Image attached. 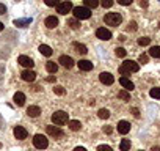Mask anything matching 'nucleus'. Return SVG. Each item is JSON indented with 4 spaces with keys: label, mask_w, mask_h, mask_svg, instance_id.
Returning <instances> with one entry per match:
<instances>
[{
    "label": "nucleus",
    "mask_w": 160,
    "mask_h": 151,
    "mask_svg": "<svg viewBox=\"0 0 160 151\" xmlns=\"http://www.w3.org/2000/svg\"><path fill=\"white\" fill-rule=\"evenodd\" d=\"M132 2H134V0H118V3H119V5H124V6L130 5Z\"/></svg>",
    "instance_id": "obj_40"
},
{
    "label": "nucleus",
    "mask_w": 160,
    "mask_h": 151,
    "mask_svg": "<svg viewBox=\"0 0 160 151\" xmlns=\"http://www.w3.org/2000/svg\"><path fill=\"white\" fill-rule=\"evenodd\" d=\"M44 3H46L47 6H57L60 2H58V0H44Z\"/></svg>",
    "instance_id": "obj_36"
},
{
    "label": "nucleus",
    "mask_w": 160,
    "mask_h": 151,
    "mask_svg": "<svg viewBox=\"0 0 160 151\" xmlns=\"http://www.w3.org/2000/svg\"><path fill=\"white\" fill-rule=\"evenodd\" d=\"M22 79H24L25 82H33L36 79V72L35 71H30V69H25V71H22Z\"/></svg>",
    "instance_id": "obj_15"
},
{
    "label": "nucleus",
    "mask_w": 160,
    "mask_h": 151,
    "mask_svg": "<svg viewBox=\"0 0 160 151\" xmlns=\"http://www.w3.org/2000/svg\"><path fill=\"white\" fill-rule=\"evenodd\" d=\"M74 151H86V150L83 148V146H75V148H74Z\"/></svg>",
    "instance_id": "obj_45"
},
{
    "label": "nucleus",
    "mask_w": 160,
    "mask_h": 151,
    "mask_svg": "<svg viewBox=\"0 0 160 151\" xmlns=\"http://www.w3.org/2000/svg\"><path fill=\"white\" fill-rule=\"evenodd\" d=\"M72 11H74L75 19L82 21V19H90L91 17V10L86 6H75V8H72Z\"/></svg>",
    "instance_id": "obj_2"
},
{
    "label": "nucleus",
    "mask_w": 160,
    "mask_h": 151,
    "mask_svg": "<svg viewBox=\"0 0 160 151\" xmlns=\"http://www.w3.org/2000/svg\"><path fill=\"white\" fill-rule=\"evenodd\" d=\"M119 84L124 87V90H127V91H132V90H134V87H135L134 82H132L130 79H127L126 76H122L121 79H119Z\"/></svg>",
    "instance_id": "obj_13"
},
{
    "label": "nucleus",
    "mask_w": 160,
    "mask_h": 151,
    "mask_svg": "<svg viewBox=\"0 0 160 151\" xmlns=\"http://www.w3.org/2000/svg\"><path fill=\"white\" fill-rule=\"evenodd\" d=\"M68 126H69L71 131H80L82 123H80L79 120H71V121H68Z\"/></svg>",
    "instance_id": "obj_21"
},
{
    "label": "nucleus",
    "mask_w": 160,
    "mask_h": 151,
    "mask_svg": "<svg viewBox=\"0 0 160 151\" xmlns=\"http://www.w3.org/2000/svg\"><path fill=\"white\" fill-rule=\"evenodd\" d=\"M68 25H69L71 29L77 30V29H79V27H80V22L77 21V19H69V21H68Z\"/></svg>",
    "instance_id": "obj_29"
},
{
    "label": "nucleus",
    "mask_w": 160,
    "mask_h": 151,
    "mask_svg": "<svg viewBox=\"0 0 160 151\" xmlns=\"http://www.w3.org/2000/svg\"><path fill=\"white\" fill-rule=\"evenodd\" d=\"M53 80H55V77H53V76H50V77H47V82H53Z\"/></svg>",
    "instance_id": "obj_46"
},
{
    "label": "nucleus",
    "mask_w": 160,
    "mask_h": 151,
    "mask_svg": "<svg viewBox=\"0 0 160 151\" xmlns=\"http://www.w3.org/2000/svg\"><path fill=\"white\" fill-rule=\"evenodd\" d=\"M53 91H55V94H58V96H63V94H65V88H63L61 85L53 87Z\"/></svg>",
    "instance_id": "obj_32"
},
{
    "label": "nucleus",
    "mask_w": 160,
    "mask_h": 151,
    "mask_svg": "<svg viewBox=\"0 0 160 151\" xmlns=\"http://www.w3.org/2000/svg\"><path fill=\"white\" fill-rule=\"evenodd\" d=\"M140 69V65L137 62H134V60H126L122 65L119 66V74H122V76H129L130 72H137Z\"/></svg>",
    "instance_id": "obj_1"
},
{
    "label": "nucleus",
    "mask_w": 160,
    "mask_h": 151,
    "mask_svg": "<svg viewBox=\"0 0 160 151\" xmlns=\"http://www.w3.org/2000/svg\"><path fill=\"white\" fill-rule=\"evenodd\" d=\"M31 24V17H25V19H16L14 21V25L16 27H27Z\"/></svg>",
    "instance_id": "obj_20"
},
{
    "label": "nucleus",
    "mask_w": 160,
    "mask_h": 151,
    "mask_svg": "<svg viewBox=\"0 0 160 151\" xmlns=\"http://www.w3.org/2000/svg\"><path fill=\"white\" fill-rule=\"evenodd\" d=\"M149 94H151V98H154V99H160V88H152L149 91Z\"/></svg>",
    "instance_id": "obj_31"
},
{
    "label": "nucleus",
    "mask_w": 160,
    "mask_h": 151,
    "mask_svg": "<svg viewBox=\"0 0 160 151\" xmlns=\"http://www.w3.org/2000/svg\"><path fill=\"white\" fill-rule=\"evenodd\" d=\"M127 30H129V31H135L137 30V22L132 21L130 24H129V27H127Z\"/></svg>",
    "instance_id": "obj_39"
},
{
    "label": "nucleus",
    "mask_w": 160,
    "mask_h": 151,
    "mask_svg": "<svg viewBox=\"0 0 160 151\" xmlns=\"http://www.w3.org/2000/svg\"><path fill=\"white\" fill-rule=\"evenodd\" d=\"M97 115H99L100 120H107V118L110 117V112H108L107 109H100V110L97 112Z\"/></svg>",
    "instance_id": "obj_27"
},
{
    "label": "nucleus",
    "mask_w": 160,
    "mask_h": 151,
    "mask_svg": "<svg viewBox=\"0 0 160 151\" xmlns=\"http://www.w3.org/2000/svg\"><path fill=\"white\" fill-rule=\"evenodd\" d=\"M97 151H113V150H112V146H108V145H99Z\"/></svg>",
    "instance_id": "obj_37"
},
{
    "label": "nucleus",
    "mask_w": 160,
    "mask_h": 151,
    "mask_svg": "<svg viewBox=\"0 0 160 151\" xmlns=\"http://www.w3.org/2000/svg\"><path fill=\"white\" fill-rule=\"evenodd\" d=\"M149 55L154 58H160V46H154L149 49Z\"/></svg>",
    "instance_id": "obj_25"
},
{
    "label": "nucleus",
    "mask_w": 160,
    "mask_h": 151,
    "mask_svg": "<svg viewBox=\"0 0 160 151\" xmlns=\"http://www.w3.org/2000/svg\"><path fill=\"white\" fill-rule=\"evenodd\" d=\"M100 5L104 8H112L113 6V0H100Z\"/></svg>",
    "instance_id": "obj_34"
},
{
    "label": "nucleus",
    "mask_w": 160,
    "mask_h": 151,
    "mask_svg": "<svg viewBox=\"0 0 160 151\" xmlns=\"http://www.w3.org/2000/svg\"><path fill=\"white\" fill-rule=\"evenodd\" d=\"M74 49H75V52L82 54V55H85V54L88 52V49H86V46H85V44H80V43H74Z\"/></svg>",
    "instance_id": "obj_24"
},
{
    "label": "nucleus",
    "mask_w": 160,
    "mask_h": 151,
    "mask_svg": "<svg viewBox=\"0 0 160 151\" xmlns=\"http://www.w3.org/2000/svg\"><path fill=\"white\" fill-rule=\"evenodd\" d=\"M99 3H100L99 0H85V6L90 8V10H91V8H96Z\"/></svg>",
    "instance_id": "obj_28"
},
{
    "label": "nucleus",
    "mask_w": 160,
    "mask_h": 151,
    "mask_svg": "<svg viewBox=\"0 0 160 151\" xmlns=\"http://www.w3.org/2000/svg\"><path fill=\"white\" fill-rule=\"evenodd\" d=\"M0 148H2V143H0Z\"/></svg>",
    "instance_id": "obj_49"
},
{
    "label": "nucleus",
    "mask_w": 160,
    "mask_h": 151,
    "mask_svg": "<svg viewBox=\"0 0 160 151\" xmlns=\"http://www.w3.org/2000/svg\"><path fill=\"white\" fill-rule=\"evenodd\" d=\"M46 69H47L49 72H52V74H55V72L58 71V65L55 62H47L46 63Z\"/></svg>",
    "instance_id": "obj_22"
},
{
    "label": "nucleus",
    "mask_w": 160,
    "mask_h": 151,
    "mask_svg": "<svg viewBox=\"0 0 160 151\" xmlns=\"http://www.w3.org/2000/svg\"><path fill=\"white\" fill-rule=\"evenodd\" d=\"M129 131H130V123H127V121H124V120L118 123V132H119V134L126 135Z\"/></svg>",
    "instance_id": "obj_14"
},
{
    "label": "nucleus",
    "mask_w": 160,
    "mask_h": 151,
    "mask_svg": "<svg viewBox=\"0 0 160 151\" xmlns=\"http://www.w3.org/2000/svg\"><path fill=\"white\" fill-rule=\"evenodd\" d=\"M151 151H160V148H159V146H154V148L151 150Z\"/></svg>",
    "instance_id": "obj_47"
},
{
    "label": "nucleus",
    "mask_w": 160,
    "mask_h": 151,
    "mask_svg": "<svg viewBox=\"0 0 160 151\" xmlns=\"http://www.w3.org/2000/svg\"><path fill=\"white\" fill-rule=\"evenodd\" d=\"M119 150L121 151H129L130 150V140L129 139H122L121 145H119Z\"/></svg>",
    "instance_id": "obj_26"
},
{
    "label": "nucleus",
    "mask_w": 160,
    "mask_h": 151,
    "mask_svg": "<svg viewBox=\"0 0 160 151\" xmlns=\"http://www.w3.org/2000/svg\"><path fill=\"white\" fill-rule=\"evenodd\" d=\"M140 6L146 8V6H148V0H140Z\"/></svg>",
    "instance_id": "obj_44"
},
{
    "label": "nucleus",
    "mask_w": 160,
    "mask_h": 151,
    "mask_svg": "<svg viewBox=\"0 0 160 151\" xmlns=\"http://www.w3.org/2000/svg\"><path fill=\"white\" fill-rule=\"evenodd\" d=\"M13 101H14V104L16 106H24L25 104V94L24 93H21V91H17V93L14 94V98H13Z\"/></svg>",
    "instance_id": "obj_17"
},
{
    "label": "nucleus",
    "mask_w": 160,
    "mask_h": 151,
    "mask_svg": "<svg viewBox=\"0 0 160 151\" xmlns=\"http://www.w3.org/2000/svg\"><path fill=\"white\" fill-rule=\"evenodd\" d=\"M99 80L102 82L104 85H112L115 82V77H113L110 72H100L99 74Z\"/></svg>",
    "instance_id": "obj_9"
},
{
    "label": "nucleus",
    "mask_w": 160,
    "mask_h": 151,
    "mask_svg": "<svg viewBox=\"0 0 160 151\" xmlns=\"http://www.w3.org/2000/svg\"><path fill=\"white\" fill-rule=\"evenodd\" d=\"M46 131H47V134H49V135L55 137V139H61V137L65 135V132H63L58 126H55V125H50V126H47V127H46Z\"/></svg>",
    "instance_id": "obj_6"
},
{
    "label": "nucleus",
    "mask_w": 160,
    "mask_h": 151,
    "mask_svg": "<svg viewBox=\"0 0 160 151\" xmlns=\"http://www.w3.org/2000/svg\"><path fill=\"white\" fill-rule=\"evenodd\" d=\"M132 113H134L135 117H140V112H138V109L137 107H132Z\"/></svg>",
    "instance_id": "obj_43"
},
{
    "label": "nucleus",
    "mask_w": 160,
    "mask_h": 151,
    "mask_svg": "<svg viewBox=\"0 0 160 151\" xmlns=\"http://www.w3.org/2000/svg\"><path fill=\"white\" fill-rule=\"evenodd\" d=\"M39 52L43 54V55H46V57H50V55H52V49H50L47 44H41V46H39Z\"/></svg>",
    "instance_id": "obj_23"
},
{
    "label": "nucleus",
    "mask_w": 160,
    "mask_h": 151,
    "mask_svg": "<svg viewBox=\"0 0 160 151\" xmlns=\"http://www.w3.org/2000/svg\"><path fill=\"white\" fill-rule=\"evenodd\" d=\"M151 43V38H146V36H143V38H138V44L140 46H148Z\"/></svg>",
    "instance_id": "obj_33"
},
{
    "label": "nucleus",
    "mask_w": 160,
    "mask_h": 151,
    "mask_svg": "<svg viewBox=\"0 0 160 151\" xmlns=\"http://www.w3.org/2000/svg\"><path fill=\"white\" fill-rule=\"evenodd\" d=\"M126 54H127V50L124 47H116V55L118 57H126Z\"/></svg>",
    "instance_id": "obj_35"
},
{
    "label": "nucleus",
    "mask_w": 160,
    "mask_h": 151,
    "mask_svg": "<svg viewBox=\"0 0 160 151\" xmlns=\"http://www.w3.org/2000/svg\"><path fill=\"white\" fill-rule=\"evenodd\" d=\"M96 36H97L99 39H102V41H108L112 38V31L107 30L105 27H100V29L96 30Z\"/></svg>",
    "instance_id": "obj_7"
},
{
    "label": "nucleus",
    "mask_w": 160,
    "mask_h": 151,
    "mask_svg": "<svg viewBox=\"0 0 160 151\" xmlns=\"http://www.w3.org/2000/svg\"><path fill=\"white\" fill-rule=\"evenodd\" d=\"M58 63H61V65L65 66V68H68V69L74 66V60H72L69 55H61V57H60V60H58Z\"/></svg>",
    "instance_id": "obj_12"
},
{
    "label": "nucleus",
    "mask_w": 160,
    "mask_h": 151,
    "mask_svg": "<svg viewBox=\"0 0 160 151\" xmlns=\"http://www.w3.org/2000/svg\"><path fill=\"white\" fill-rule=\"evenodd\" d=\"M33 145L38 150H46L49 146V140H47V137L43 135V134H36L33 137Z\"/></svg>",
    "instance_id": "obj_5"
},
{
    "label": "nucleus",
    "mask_w": 160,
    "mask_h": 151,
    "mask_svg": "<svg viewBox=\"0 0 160 151\" xmlns=\"http://www.w3.org/2000/svg\"><path fill=\"white\" fill-rule=\"evenodd\" d=\"M72 8H74V6H72L71 2H61V3H58V5H57V11L60 13V14H68Z\"/></svg>",
    "instance_id": "obj_8"
},
{
    "label": "nucleus",
    "mask_w": 160,
    "mask_h": 151,
    "mask_svg": "<svg viewBox=\"0 0 160 151\" xmlns=\"http://www.w3.org/2000/svg\"><path fill=\"white\" fill-rule=\"evenodd\" d=\"M118 98H121L124 101H130V94L127 93V90H121L119 93H118Z\"/></svg>",
    "instance_id": "obj_30"
},
{
    "label": "nucleus",
    "mask_w": 160,
    "mask_h": 151,
    "mask_svg": "<svg viewBox=\"0 0 160 151\" xmlns=\"http://www.w3.org/2000/svg\"><path fill=\"white\" fill-rule=\"evenodd\" d=\"M104 131L107 132V134H112V132H113V127H112V126H105Z\"/></svg>",
    "instance_id": "obj_42"
},
{
    "label": "nucleus",
    "mask_w": 160,
    "mask_h": 151,
    "mask_svg": "<svg viewBox=\"0 0 160 151\" xmlns=\"http://www.w3.org/2000/svg\"><path fill=\"white\" fill-rule=\"evenodd\" d=\"M122 22V17L119 13H107L105 14V24L107 25H113V27H116V25H119Z\"/></svg>",
    "instance_id": "obj_3"
},
{
    "label": "nucleus",
    "mask_w": 160,
    "mask_h": 151,
    "mask_svg": "<svg viewBox=\"0 0 160 151\" xmlns=\"http://www.w3.org/2000/svg\"><path fill=\"white\" fill-rule=\"evenodd\" d=\"M17 62H19V65H22L24 68H33V60H31L30 57H27V55H21L19 58H17Z\"/></svg>",
    "instance_id": "obj_11"
},
{
    "label": "nucleus",
    "mask_w": 160,
    "mask_h": 151,
    "mask_svg": "<svg viewBox=\"0 0 160 151\" xmlns=\"http://www.w3.org/2000/svg\"><path fill=\"white\" fill-rule=\"evenodd\" d=\"M140 151H141V150H140Z\"/></svg>",
    "instance_id": "obj_50"
},
{
    "label": "nucleus",
    "mask_w": 160,
    "mask_h": 151,
    "mask_svg": "<svg viewBox=\"0 0 160 151\" xmlns=\"http://www.w3.org/2000/svg\"><path fill=\"white\" fill-rule=\"evenodd\" d=\"M39 113H41V109H39L38 106H30L28 109H27V115L31 117V118L39 117Z\"/></svg>",
    "instance_id": "obj_18"
},
{
    "label": "nucleus",
    "mask_w": 160,
    "mask_h": 151,
    "mask_svg": "<svg viewBox=\"0 0 160 151\" xmlns=\"http://www.w3.org/2000/svg\"><path fill=\"white\" fill-rule=\"evenodd\" d=\"M13 132H14V137L16 139H19V140H24V139H27V135H28L27 129L25 127H22V126H16Z\"/></svg>",
    "instance_id": "obj_10"
},
{
    "label": "nucleus",
    "mask_w": 160,
    "mask_h": 151,
    "mask_svg": "<svg viewBox=\"0 0 160 151\" xmlns=\"http://www.w3.org/2000/svg\"><path fill=\"white\" fill-rule=\"evenodd\" d=\"M52 121H53V125H55V126H63L65 123L69 121V118H68V113L66 112L58 110V112H55L52 115Z\"/></svg>",
    "instance_id": "obj_4"
},
{
    "label": "nucleus",
    "mask_w": 160,
    "mask_h": 151,
    "mask_svg": "<svg viewBox=\"0 0 160 151\" xmlns=\"http://www.w3.org/2000/svg\"><path fill=\"white\" fill-rule=\"evenodd\" d=\"M46 25H47V29H55L58 25V19L55 16H49L47 19H46Z\"/></svg>",
    "instance_id": "obj_19"
},
{
    "label": "nucleus",
    "mask_w": 160,
    "mask_h": 151,
    "mask_svg": "<svg viewBox=\"0 0 160 151\" xmlns=\"http://www.w3.org/2000/svg\"><path fill=\"white\" fill-rule=\"evenodd\" d=\"M148 60H149V57H148V55H144V54H141L140 58H138V62H140V63H143V65H144V63H148Z\"/></svg>",
    "instance_id": "obj_38"
},
{
    "label": "nucleus",
    "mask_w": 160,
    "mask_h": 151,
    "mask_svg": "<svg viewBox=\"0 0 160 151\" xmlns=\"http://www.w3.org/2000/svg\"><path fill=\"white\" fill-rule=\"evenodd\" d=\"M5 13H6V6L3 3H0V14H5Z\"/></svg>",
    "instance_id": "obj_41"
},
{
    "label": "nucleus",
    "mask_w": 160,
    "mask_h": 151,
    "mask_svg": "<svg viewBox=\"0 0 160 151\" xmlns=\"http://www.w3.org/2000/svg\"><path fill=\"white\" fill-rule=\"evenodd\" d=\"M3 29H5V25H3V24H2V22H0V31H2Z\"/></svg>",
    "instance_id": "obj_48"
},
{
    "label": "nucleus",
    "mask_w": 160,
    "mask_h": 151,
    "mask_svg": "<svg viewBox=\"0 0 160 151\" xmlns=\"http://www.w3.org/2000/svg\"><path fill=\"white\" fill-rule=\"evenodd\" d=\"M77 66H79L80 71H91L93 69V63L88 62V60H80L79 63H77Z\"/></svg>",
    "instance_id": "obj_16"
}]
</instances>
